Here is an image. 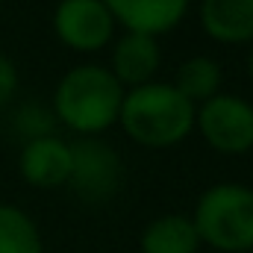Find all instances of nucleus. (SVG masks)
<instances>
[{"label": "nucleus", "instance_id": "obj_15", "mask_svg": "<svg viewBox=\"0 0 253 253\" xmlns=\"http://www.w3.org/2000/svg\"><path fill=\"white\" fill-rule=\"evenodd\" d=\"M248 71H251V80H253V50H251V59H248Z\"/></svg>", "mask_w": 253, "mask_h": 253}, {"label": "nucleus", "instance_id": "obj_9", "mask_svg": "<svg viewBox=\"0 0 253 253\" xmlns=\"http://www.w3.org/2000/svg\"><path fill=\"white\" fill-rule=\"evenodd\" d=\"M159 62H162V53H159V42L153 36L124 33L115 42L112 68L109 71L124 85V91H129V88H138V85L153 83V77L159 71Z\"/></svg>", "mask_w": 253, "mask_h": 253}, {"label": "nucleus", "instance_id": "obj_8", "mask_svg": "<svg viewBox=\"0 0 253 253\" xmlns=\"http://www.w3.org/2000/svg\"><path fill=\"white\" fill-rule=\"evenodd\" d=\"M126 33L162 36L186 18L191 0H100Z\"/></svg>", "mask_w": 253, "mask_h": 253}, {"label": "nucleus", "instance_id": "obj_7", "mask_svg": "<svg viewBox=\"0 0 253 253\" xmlns=\"http://www.w3.org/2000/svg\"><path fill=\"white\" fill-rule=\"evenodd\" d=\"M18 171L27 186L36 189H59L71 177V144L59 135H42L24 144L18 156Z\"/></svg>", "mask_w": 253, "mask_h": 253}, {"label": "nucleus", "instance_id": "obj_16", "mask_svg": "<svg viewBox=\"0 0 253 253\" xmlns=\"http://www.w3.org/2000/svg\"><path fill=\"white\" fill-rule=\"evenodd\" d=\"M248 253H253V251H248Z\"/></svg>", "mask_w": 253, "mask_h": 253}, {"label": "nucleus", "instance_id": "obj_6", "mask_svg": "<svg viewBox=\"0 0 253 253\" xmlns=\"http://www.w3.org/2000/svg\"><path fill=\"white\" fill-rule=\"evenodd\" d=\"M53 33L65 47L94 53L112 42L115 18L100 0H59L53 12Z\"/></svg>", "mask_w": 253, "mask_h": 253}, {"label": "nucleus", "instance_id": "obj_12", "mask_svg": "<svg viewBox=\"0 0 253 253\" xmlns=\"http://www.w3.org/2000/svg\"><path fill=\"white\" fill-rule=\"evenodd\" d=\"M224 71L212 56H189L186 62L177 68V80L171 83L191 106L206 103L209 97L221 94Z\"/></svg>", "mask_w": 253, "mask_h": 253}, {"label": "nucleus", "instance_id": "obj_2", "mask_svg": "<svg viewBox=\"0 0 253 253\" xmlns=\"http://www.w3.org/2000/svg\"><path fill=\"white\" fill-rule=\"evenodd\" d=\"M194 112L197 106H191L171 83L153 80L147 85L124 91L118 124L132 141L162 150L180 144L194 129Z\"/></svg>", "mask_w": 253, "mask_h": 253}, {"label": "nucleus", "instance_id": "obj_13", "mask_svg": "<svg viewBox=\"0 0 253 253\" xmlns=\"http://www.w3.org/2000/svg\"><path fill=\"white\" fill-rule=\"evenodd\" d=\"M0 253H44L36 221L9 203H0Z\"/></svg>", "mask_w": 253, "mask_h": 253}, {"label": "nucleus", "instance_id": "obj_3", "mask_svg": "<svg viewBox=\"0 0 253 253\" xmlns=\"http://www.w3.org/2000/svg\"><path fill=\"white\" fill-rule=\"evenodd\" d=\"M191 224L200 245L221 253L253 251V189L242 183H218L206 189L194 203Z\"/></svg>", "mask_w": 253, "mask_h": 253}, {"label": "nucleus", "instance_id": "obj_14", "mask_svg": "<svg viewBox=\"0 0 253 253\" xmlns=\"http://www.w3.org/2000/svg\"><path fill=\"white\" fill-rule=\"evenodd\" d=\"M15 91H18V68L6 53H0V109L15 97Z\"/></svg>", "mask_w": 253, "mask_h": 253}, {"label": "nucleus", "instance_id": "obj_4", "mask_svg": "<svg viewBox=\"0 0 253 253\" xmlns=\"http://www.w3.org/2000/svg\"><path fill=\"white\" fill-rule=\"evenodd\" d=\"M194 126L203 141L227 156L253 150V106L239 94H215L197 106Z\"/></svg>", "mask_w": 253, "mask_h": 253}, {"label": "nucleus", "instance_id": "obj_11", "mask_svg": "<svg viewBox=\"0 0 253 253\" xmlns=\"http://www.w3.org/2000/svg\"><path fill=\"white\" fill-rule=\"evenodd\" d=\"M141 253H197L200 239L186 215H159L141 230Z\"/></svg>", "mask_w": 253, "mask_h": 253}, {"label": "nucleus", "instance_id": "obj_5", "mask_svg": "<svg viewBox=\"0 0 253 253\" xmlns=\"http://www.w3.org/2000/svg\"><path fill=\"white\" fill-rule=\"evenodd\" d=\"M121 183V159L100 138H80L71 144V177L68 186L88 203L109 200Z\"/></svg>", "mask_w": 253, "mask_h": 253}, {"label": "nucleus", "instance_id": "obj_1", "mask_svg": "<svg viewBox=\"0 0 253 253\" xmlns=\"http://www.w3.org/2000/svg\"><path fill=\"white\" fill-rule=\"evenodd\" d=\"M124 85L109 68L97 62L74 65L53 91V112L68 129L83 138H97L103 129L118 124Z\"/></svg>", "mask_w": 253, "mask_h": 253}, {"label": "nucleus", "instance_id": "obj_10", "mask_svg": "<svg viewBox=\"0 0 253 253\" xmlns=\"http://www.w3.org/2000/svg\"><path fill=\"white\" fill-rule=\"evenodd\" d=\"M200 24L221 44L253 42V0H200Z\"/></svg>", "mask_w": 253, "mask_h": 253}]
</instances>
